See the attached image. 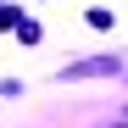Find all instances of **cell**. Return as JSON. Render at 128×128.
I'll return each instance as SVG.
<instances>
[{
  "label": "cell",
  "mask_w": 128,
  "mask_h": 128,
  "mask_svg": "<svg viewBox=\"0 0 128 128\" xmlns=\"http://www.w3.org/2000/svg\"><path fill=\"white\" fill-rule=\"evenodd\" d=\"M122 72V61L117 56H89V61H72V67H61V78L78 84V78H117Z\"/></svg>",
  "instance_id": "1"
},
{
  "label": "cell",
  "mask_w": 128,
  "mask_h": 128,
  "mask_svg": "<svg viewBox=\"0 0 128 128\" xmlns=\"http://www.w3.org/2000/svg\"><path fill=\"white\" fill-rule=\"evenodd\" d=\"M17 39H22V45H39V39H45V28H39V22H17Z\"/></svg>",
  "instance_id": "2"
},
{
  "label": "cell",
  "mask_w": 128,
  "mask_h": 128,
  "mask_svg": "<svg viewBox=\"0 0 128 128\" xmlns=\"http://www.w3.org/2000/svg\"><path fill=\"white\" fill-rule=\"evenodd\" d=\"M11 22H17V11H11V6H0V28H11Z\"/></svg>",
  "instance_id": "3"
}]
</instances>
